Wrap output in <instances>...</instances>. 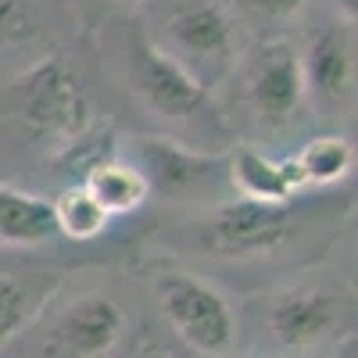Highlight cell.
Masks as SVG:
<instances>
[{"label": "cell", "mask_w": 358, "mask_h": 358, "mask_svg": "<svg viewBox=\"0 0 358 358\" xmlns=\"http://www.w3.org/2000/svg\"><path fill=\"white\" fill-rule=\"evenodd\" d=\"M8 104L15 122L33 140H50L62 147H76L97 126L94 97L69 54H47L43 62L25 69L8 90Z\"/></svg>", "instance_id": "obj_1"}, {"label": "cell", "mask_w": 358, "mask_h": 358, "mask_svg": "<svg viewBox=\"0 0 358 358\" xmlns=\"http://www.w3.org/2000/svg\"><path fill=\"white\" fill-rule=\"evenodd\" d=\"M143 36L204 90H212L236 62V22L222 0H169Z\"/></svg>", "instance_id": "obj_2"}, {"label": "cell", "mask_w": 358, "mask_h": 358, "mask_svg": "<svg viewBox=\"0 0 358 358\" xmlns=\"http://www.w3.org/2000/svg\"><path fill=\"white\" fill-rule=\"evenodd\" d=\"M155 297L165 322L176 330V337L190 344L197 355L222 358L233 348L236 337V315L226 294L197 273L172 268L155 280Z\"/></svg>", "instance_id": "obj_3"}, {"label": "cell", "mask_w": 358, "mask_h": 358, "mask_svg": "<svg viewBox=\"0 0 358 358\" xmlns=\"http://www.w3.org/2000/svg\"><path fill=\"white\" fill-rule=\"evenodd\" d=\"M297 215L290 204L229 197L208 212L201 244L219 258H265L294 236Z\"/></svg>", "instance_id": "obj_4"}, {"label": "cell", "mask_w": 358, "mask_h": 358, "mask_svg": "<svg viewBox=\"0 0 358 358\" xmlns=\"http://www.w3.org/2000/svg\"><path fill=\"white\" fill-rule=\"evenodd\" d=\"M126 76H129V90L140 97V104L147 111L169 118V122H187V118L212 115L208 90L194 76H187L172 57H165L140 29L129 40Z\"/></svg>", "instance_id": "obj_5"}, {"label": "cell", "mask_w": 358, "mask_h": 358, "mask_svg": "<svg viewBox=\"0 0 358 358\" xmlns=\"http://www.w3.org/2000/svg\"><path fill=\"white\" fill-rule=\"evenodd\" d=\"M351 312V301L341 287L326 283H294L268 297L265 326L280 348H315L330 341Z\"/></svg>", "instance_id": "obj_6"}, {"label": "cell", "mask_w": 358, "mask_h": 358, "mask_svg": "<svg viewBox=\"0 0 358 358\" xmlns=\"http://www.w3.org/2000/svg\"><path fill=\"white\" fill-rule=\"evenodd\" d=\"M244 101L265 126H287L305 108V76L301 54L290 40L258 43L241 69Z\"/></svg>", "instance_id": "obj_7"}, {"label": "cell", "mask_w": 358, "mask_h": 358, "mask_svg": "<svg viewBox=\"0 0 358 358\" xmlns=\"http://www.w3.org/2000/svg\"><path fill=\"white\" fill-rule=\"evenodd\" d=\"M126 334V312L108 294H83L62 308L40 344V358H104Z\"/></svg>", "instance_id": "obj_8"}, {"label": "cell", "mask_w": 358, "mask_h": 358, "mask_svg": "<svg viewBox=\"0 0 358 358\" xmlns=\"http://www.w3.org/2000/svg\"><path fill=\"white\" fill-rule=\"evenodd\" d=\"M129 147L136 155V169L147 190L158 197H187L226 176L222 155L197 151V147H187L172 136H133Z\"/></svg>", "instance_id": "obj_9"}, {"label": "cell", "mask_w": 358, "mask_h": 358, "mask_svg": "<svg viewBox=\"0 0 358 358\" xmlns=\"http://www.w3.org/2000/svg\"><path fill=\"white\" fill-rule=\"evenodd\" d=\"M301 54L305 94L315 104H344L355 94V25L326 22L312 29Z\"/></svg>", "instance_id": "obj_10"}, {"label": "cell", "mask_w": 358, "mask_h": 358, "mask_svg": "<svg viewBox=\"0 0 358 358\" xmlns=\"http://www.w3.org/2000/svg\"><path fill=\"white\" fill-rule=\"evenodd\" d=\"M226 176L236 187V197L268 201V204H290L297 194V183L287 162H276L255 147H236L226 162Z\"/></svg>", "instance_id": "obj_11"}, {"label": "cell", "mask_w": 358, "mask_h": 358, "mask_svg": "<svg viewBox=\"0 0 358 358\" xmlns=\"http://www.w3.org/2000/svg\"><path fill=\"white\" fill-rule=\"evenodd\" d=\"M50 236H57L50 201L0 183V244L36 248V244H47Z\"/></svg>", "instance_id": "obj_12"}, {"label": "cell", "mask_w": 358, "mask_h": 358, "mask_svg": "<svg viewBox=\"0 0 358 358\" xmlns=\"http://www.w3.org/2000/svg\"><path fill=\"white\" fill-rule=\"evenodd\" d=\"M79 183L90 190V197H94L104 212L115 219V215H133L140 212V208L147 204V197H151V190H147L143 176L133 162H122V158H104L97 165H90L83 172Z\"/></svg>", "instance_id": "obj_13"}, {"label": "cell", "mask_w": 358, "mask_h": 358, "mask_svg": "<svg viewBox=\"0 0 358 358\" xmlns=\"http://www.w3.org/2000/svg\"><path fill=\"white\" fill-rule=\"evenodd\" d=\"M290 176L297 190L305 187H334L341 179L351 176L355 169V143L348 136L326 133V136H312L294 158H287Z\"/></svg>", "instance_id": "obj_14"}, {"label": "cell", "mask_w": 358, "mask_h": 358, "mask_svg": "<svg viewBox=\"0 0 358 358\" xmlns=\"http://www.w3.org/2000/svg\"><path fill=\"white\" fill-rule=\"evenodd\" d=\"M54 280H22L0 273V348L11 344L43 308Z\"/></svg>", "instance_id": "obj_15"}, {"label": "cell", "mask_w": 358, "mask_h": 358, "mask_svg": "<svg viewBox=\"0 0 358 358\" xmlns=\"http://www.w3.org/2000/svg\"><path fill=\"white\" fill-rule=\"evenodd\" d=\"M50 208H54L57 233H65L69 241H94V236H101L111 226V215L94 197H90V190L83 183L65 187L62 194L50 201Z\"/></svg>", "instance_id": "obj_16"}, {"label": "cell", "mask_w": 358, "mask_h": 358, "mask_svg": "<svg viewBox=\"0 0 358 358\" xmlns=\"http://www.w3.org/2000/svg\"><path fill=\"white\" fill-rule=\"evenodd\" d=\"M43 18L33 0H0V54L40 40Z\"/></svg>", "instance_id": "obj_17"}, {"label": "cell", "mask_w": 358, "mask_h": 358, "mask_svg": "<svg viewBox=\"0 0 358 358\" xmlns=\"http://www.w3.org/2000/svg\"><path fill=\"white\" fill-rule=\"evenodd\" d=\"M244 11L258 15V18H268V22H287L301 11L308 0H236Z\"/></svg>", "instance_id": "obj_18"}, {"label": "cell", "mask_w": 358, "mask_h": 358, "mask_svg": "<svg viewBox=\"0 0 358 358\" xmlns=\"http://www.w3.org/2000/svg\"><path fill=\"white\" fill-rule=\"evenodd\" d=\"M334 4V11H337V18L344 22V25H355V18H358V0H330Z\"/></svg>", "instance_id": "obj_19"}]
</instances>
